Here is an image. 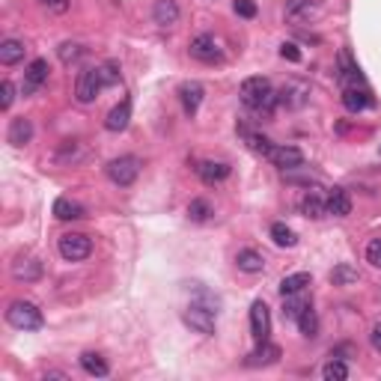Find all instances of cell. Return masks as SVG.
<instances>
[{
	"label": "cell",
	"instance_id": "6da1fadb",
	"mask_svg": "<svg viewBox=\"0 0 381 381\" xmlns=\"http://www.w3.org/2000/svg\"><path fill=\"white\" fill-rule=\"evenodd\" d=\"M239 96H241L244 107H250L253 113H271V111L277 107V93H274V87H271L268 78H259V75L241 80Z\"/></svg>",
	"mask_w": 381,
	"mask_h": 381
},
{
	"label": "cell",
	"instance_id": "7a4b0ae2",
	"mask_svg": "<svg viewBox=\"0 0 381 381\" xmlns=\"http://www.w3.org/2000/svg\"><path fill=\"white\" fill-rule=\"evenodd\" d=\"M6 322L12 325L18 331H39L42 328V310L36 307L33 301H24V298H18L6 307Z\"/></svg>",
	"mask_w": 381,
	"mask_h": 381
},
{
	"label": "cell",
	"instance_id": "3957f363",
	"mask_svg": "<svg viewBox=\"0 0 381 381\" xmlns=\"http://www.w3.org/2000/svg\"><path fill=\"white\" fill-rule=\"evenodd\" d=\"M105 173H107V179H111L113 185L129 188V185H134V179L140 176V158L138 155H120V158L107 161Z\"/></svg>",
	"mask_w": 381,
	"mask_h": 381
},
{
	"label": "cell",
	"instance_id": "277c9868",
	"mask_svg": "<svg viewBox=\"0 0 381 381\" xmlns=\"http://www.w3.org/2000/svg\"><path fill=\"white\" fill-rule=\"evenodd\" d=\"M105 89V78H102V66H89L84 69L78 75L75 80V98L80 105H89V102H96L98 93Z\"/></svg>",
	"mask_w": 381,
	"mask_h": 381
},
{
	"label": "cell",
	"instance_id": "5b68a950",
	"mask_svg": "<svg viewBox=\"0 0 381 381\" xmlns=\"http://www.w3.org/2000/svg\"><path fill=\"white\" fill-rule=\"evenodd\" d=\"M57 250L66 262H84L89 253H93V241H89L84 232H66V235H60Z\"/></svg>",
	"mask_w": 381,
	"mask_h": 381
},
{
	"label": "cell",
	"instance_id": "8992f818",
	"mask_svg": "<svg viewBox=\"0 0 381 381\" xmlns=\"http://www.w3.org/2000/svg\"><path fill=\"white\" fill-rule=\"evenodd\" d=\"M188 51H190V57L199 60V63H206V66H215V63L224 60L221 42H217L212 33H199V36H194V39H190V45H188Z\"/></svg>",
	"mask_w": 381,
	"mask_h": 381
},
{
	"label": "cell",
	"instance_id": "52a82bcc",
	"mask_svg": "<svg viewBox=\"0 0 381 381\" xmlns=\"http://www.w3.org/2000/svg\"><path fill=\"white\" fill-rule=\"evenodd\" d=\"M307 102H310V84H307V80H298V78L286 80L277 93V105L289 107V111H298V107H304Z\"/></svg>",
	"mask_w": 381,
	"mask_h": 381
},
{
	"label": "cell",
	"instance_id": "ba28073f",
	"mask_svg": "<svg viewBox=\"0 0 381 381\" xmlns=\"http://www.w3.org/2000/svg\"><path fill=\"white\" fill-rule=\"evenodd\" d=\"M215 310H208V307L203 304H190L188 310L182 313V322L188 325L190 331H197V334H203V337H212L215 334Z\"/></svg>",
	"mask_w": 381,
	"mask_h": 381
},
{
	"label": "cell",
	"instance_id": "9c48e42d",
	"mask_svg": "<svg viewBox=\"0 0 381 381\" xmlns=\"http://www.w3.org/2000/svg\"><path fill=\"white\" fill-rule=\"evenodd\" d=\"M250 334L257 337V342L268 340V334H271V310L262 298L250 304Z\"/></svg>",
	"mask_w": 381,
	"mask_h": 381
},
{
	"label": "cell",
	"instance_id": "30bf717a",
	"mask_svg": "<svg viewBox=\"0 0 381 381\" xmlns=\"http://www.w3.org/2000/svg\"><path fill=\"white\" fill-rule=\"evenodd\" d=\"M48 75H51V66H48V60H33L30 66H27V72H24V84H21V93L24 96H33L36 89H39L45 80H48Z\"/></svg>",
	"mask_w": 381,
	"mask_h": 381
},
{
	"label": "cell",
	"instance_id": "8fae6325",
	"mask_svg": "<svg viewBox=\"0 0 381 381\" xmlns=\"http://www.w3.org/2000/svg\"><path fill=\"white\" fill-rule=\"evenodd\" d=\"M268 161L286 173V170L304 167V152L298 146H274V149H271V155H268Z\"/></svg>",
	"mask_w": 381,
	"mask_h": 381
},
{
	"label": "cell",
	"instance_id": "7c38bea8",
	"mask_svg": "<svg viewBox=\"0 0 381 381\" xmlns=\"http://www.w3.org/2000/svg\"><path fill=\"white\" fill-rule=\"evenodd\" d=\"M203 96H206V89L199 80H185L182 87H179V102H182V111L188 116H194L199 111V105H203Z\"/></svg>",
	"mask_w": 381,
	"mask_h": 381
},
{
	"label": "cell",
	"instance_id": "4fadbf2b",
	"mask_svg": "<svg viewBox=\"0 0 381 381\" xmlns=\"http://www.w3.org/2000/svg\"><path fill=\"white\" fill-rule=\"evenodd\" d=\"M342 105L349 113H360L367 107H373V93L367 87H346L342 89Z\"/></svg>",
	"mask_w": 381,
	"mask_h": 381
},
{
	"label": "cell",
	"instance_id": "5bb4252c",
	"mask_svg": "<svg viewBox=\"0 0 381 381\" xmlns=\"http://www.w3.org/2000/svg\"><path fill=\"white\" fill-rule=\"evenodd\" d=\"M12 277L15 280H24V283H33V280L42 277V262L36 257H18L12 262Z\"/></svg>",
	"mask_w": 381,
	"mask_h": 381
},
{
	"label": "cell",
	"instance_id": "9a60e30c",
	"mask_svg": "<svg viewBox=\"0 0 381 381\" xmlns=\"http://www.w3.org/2000/svg\"><path fill=\"white\" fill-rule=\"evenodd\" d=\"M129 122H131V102H129V98H122V102L116 105L111 113H107L105 129H107V131H113V134H120V131L129 129Z\"/></svg>",
	"mask_w": 381,
	"mask_h": 381
},
{
	"label": "cell",
	"instance_id": "2e32d148",
	"mask_svg": "<svg viewBox=\"0 0 381 381\" xmlns=\"http://www.w3.org/2000/svg\"><path fill=\"white\" fill-rule=\"evenodd\" d=\"M325 203H328V215H334V217L351 215V197H349L346 188H331L328 197H325Z\"/></svg>",
	"mask_w": 381,
	"mask_h": 381
},
{
	"label": "cell",
	"instance_id": "e0dca14e",
	"mask_svg": "<svg viewBox=\"0 0 381 381\" xmlns=\"http://www.w3.org/2000/svg\"><path fill=\"white\" fill-rule=\"evenodd\" d=\"M197 176L203 179L206 185H217L230 176V164H226V161H199Z\"/></svg>",
	"mask_w": 381,
	"mask_h": 381
},
{
	"label": "cell",
	"instance_id": "ac0fdd59",
	"mask_svg": "<svg viewBox=\"0 0 381 381\" xmlns=\"http://www.w3.org/2000/svg\"><path fill=\"white\" fill-rule=\"evenodd\" d=\"M239 134L244 138V143H248V149L257 152V155H262V158H268L271 149H274V143H271L265 134H262V131H253V129H248V125H239Z\"/></svg>",
	"mask_w": 381,
	"mask_h": 381
},
{
	"label": "cell",
	"instance_id": "d6986e66",
	"mask_svg": "<svg viewBox=\"0 0 381 381\" xmlns=\"http://www.w3.org/2000/svg\"><path fill=\"white\" fill-rule=\"evenodd\" d=\"M6 140L12 143V146H27V143L33 140V122H30V120H24V116H15V120L9 122Z\"/></svg>",
	"mask_w": 381,
	"mask_h": 381
},
{
	"label": "cell",
	"instance_id": "ffe728a7",
	"mask_svg": "<svg viewBox=\"0 0 381 381\" xmlns=\"http://www.w3.org/2000/svg\"><path fill=\"white\" fill-rule=\"evenodd\" d=\"M337 78H340L342 89H346V87H367V80H364V75H360V69L349 60L346 51H340V75Z\"/></svg>",
	"mask_w": 381,
	"mask_h": 381
},
{
	"label": "cell",
	"instance_id": "44dd1931",
	"mask_svg": "<svg viewBox=\"0 0 381 381\" xmlns=\"http://www.w3.org/2000/svg\"><path fill=\"white\" fill-rule=\"evenodd\" d=\"M235 265H239V271H244V274H259V271L265 268V257L253 248H244L235 253Z\"/></svg>",
	"mask_w": 381,
	"mask_h": 381
},
{
	"label": "cell",
	"instance_id": "7402d4cb",
	"mask_svg": "<svg viewBox=\"0 0 381 381\" xmlns=\"http://www.w3.org/2000/svg\"><path fill=\"white\" fill-rule=\"evenodd\" d=\"M152 18H155L158 27H173L179 21V3H176V0H155V6H152Z\"/></svg>",
	"mask_w": 381,
	"mask_h": 381
},
{
	"label": "cell",
	"instance_id": "603a6c76",
	"mask_svg": "<svg viewBox=\"0 0 381 381\" xmlns=\"http://www.w3.org/2000/svg\"><path fill=\"white\" fill-rule=\"evenodd\" d=\"M301 215L313 217V221H322V217L328 215V203H325V197L316 194V190H307L304 199H301Z\"/></svg>",
	"mask_w": 381,
	"mask_h": 381
},
{
	"label": "cell",
	"instance_id": "cb8c5ba5",
	"mask_svg": "<svg viewBox=\"0 0 381 381\" xmlns=\"http://www.w3.org/2000/svg\"><path fill=\"white\" fill-rule=\"evenodd\" d=\"M277 360H280V349L271 346L268 340H262L259 349L248 355V367H268V364H277Z\"/></svg>",
	"mask_w": 381,
	"mask_h": 381
},
{
	"label": "cell",
	"instance_id": "d4e9b609",
	"mask_svg": "<svg viewBox=\"0 0 381 381\" xmlns=\"http://www.w3.org/2000/svg\"><path fill=\"white\" fill-rule=\"evenodd\" d=\"M87 212H84V206L75 203V199H69V197H60L57 203H54V217L57 221H80Z\"/></svg>",
	"mask_w": 381,
	"mask_h": 381
},
{
	"label": "cell",
	"instance_id": "484cf974",
	"mask_svg": "<svg viewBox=\"0 0 381 381\" xmlns=\"http://www.w3.org/2000/svg\"><path fill=\"white\" fill-rule=\"evenodd\" d=\"M80 367H84L87 375H96V378H105L107 373H111L107 360L102 355H96V351H84V355H80Z\"/></svg>",
	"mask_w": 381,
	"mask_h": 381
},
{
	"label": "cell",
	"instance_id": "4316f807",
	"mask_svg": "<svg viewBox=\"0 0 381 381\" xmlns=\"http://www.w3.org/2000/svg\"><path fill=\"white\" fill-rule=\"evenodd\" d=\"M24 42H18V39H3L0 42V63L3 66H15V63H21L24 60Z\"/></svg>",
	"mask_w": 381,
	"mask_h": 381
},
{
	"label": "cell",
	"instance_id": "83f0119b",
	"mask_svg": "<svg viewBox=\"0 0 381 381\" xmlns=\"http://www.w3.org/2000/svg\"><path fill=\"white\" fill-rule=\"evenodd\" d=\"M310 286V274L307 271H298V274H289L280 280V295H298V292H304V289Z\"/></svg>",
	"mask_w": 381,
	"mask_h": 381
},
{
	"label": "cell",
	"instance_id": "f1b7e54d",
	"mask_svg": "<svg viewBox=\"0 0 381 381\" xmlns=\"http://www.w3.org/2000/svg\"><path fill=\"white\" fill-rule=\"evenodd\" d=\"M271 241H274L277 248H295L298 235H295L292 226H286L283 221H277V224H271Z\"/></svg>",
	"mask_w": 381,
	"mask_h": 381
},
{
	"label": "cell",
	"instance_id": "f546056e",
	"mask_svg": "<svg viewBox=\"0 0 381 381\" xmlns=\"http://www.w3.org/2000/svg\"><path fill=\"white\" fill-rule=\"evenodd\" d=\"M212 215H215V206L208 203V199H203V197L190 199V206H188V217H190L194 224H206V221H212Z\"/></svg>",
	"mask_w": 381,
	"mask_h": 381
},
{
	"label": "cell",
	"instance_id": "4dcf8cb0",
	"mask_svg": "<svg viewBox=\"0 0 381 381\" xmlns=\"http://www.w3.org/2000/svg\"><path fill=\"white\" fill-rule=\"evenodd\" d=\"M316 9V0H286V18L289 21H304Z\"/></svg>",
	"mask_w": 381,
	"mask_h": 381
},
{
	"label": "cell",
	"instance_id": "1f68e13d",
	"mask_svg": "<svg viewBox=\"0 0 381 381\" xmlns=\"http://www.w3.org/2000/svg\"><path fill=\"white\" fill-rule=\"evenodd\" d=\"M84 54H87V48L80 42H63L60 48H57V57H60L63 66H75V63L84 57Z\"/></svg>",
	"mask_w": 381,
	"mask_h": 381
},
{
	"label": "cell",
	"instance_id": "d6a6232c",
	"mask_svg": "<svg viewBox=\"0 0 381 381\" xmlns=\"http://www.w3.org/2000/svg\"><path fill=\"white\" fill-rule=\"evenodd\" d=\"M322 378L325 381H346L349 378V364L342 358H331L328 364L322 367Z\"/></svg>",
	"mask_w": 381,
	"mask_h": 381
},
{
	"label": "cell",
	"instance_id": "836d02e7",
	"mask_svg": "<svg viewBox=\"0 0 381 381\" xmlns=\"http://www.w3.org/2000/svg\"><path fill=\"white\" fill-rule=\"evenodd\" d=\"M307 307H310V304L301 298V292H298V295H286L283 298V319H295L298 322V316H301Z\"/></svg>",
	"mask_w": 381,
	"mask_h": 381
},
{
	"label": "cell",
	"instance_id": "e575fe53",
	"mask_svg": "<svg viewBox=\"0 0 381 381\" xmlns=\"http://www.w3.org/2000/svg\"><path fill=\"white\" fill-rule=\"evenodd\" d=\"M298 328H301L304 337H316V334H319V316L313 313V307H307V310L298 316Z\"/></svg>",
	"mask_w": 381,
	"mask_h": 381
},
{
	"label": "cell",
	"instance_id": "d590c367",
	"mask_svg": "<svg viewBox=\"0 0 381 381\" xmlns=\"http://www.w3.org/2000/svg\"><path fill=\"white\" fill-rule=\"evenodd\" d=\"M355 280H358V271L351 265H346V262L331 271V283L334 286H349V283H355Z\"/></svg>",
	"mask_w": 381,
	"mask_h": 381
},
{
	"label": "cell",
	"instance_id": "8d00e7d4",
	"mask_svg": "<svg viewBox=\"0 0 381 381\" xmlns=\"http://www.w3.org/2000/svg\"><path fill=\"white\" fill-rule=\"evenodd\" d=\"M80 158H84V146H80L78 140H66L57 152V161H72V164H75V161H80Z\"/></svg>",
	"mask_w": 381,
	"mask_h": 381
},
{
	"label": "cell",
	"instance_id": "74e56055",
	"mask_svg": "<svg viewBox=\"0 0 381 381\" xmlns=\"http://www.w3.org/2000/svg\"><path fill=\"white\" fill-rule=\"evenodd\" d=\"M232 9L239 18H257V0H232Z\"/></svg>",
	"mask_w": 381,
	"mask_h": 381
},
{
	"label": "cell",
	"instance_id": "f35d334b",
	"mask_svg": "<svg viewBox=\"0 0 381 381\" xmlns=\"http://www.w3.org/2000/svg\"><path fill=\"white\" fill-rule=\"evenodd\" d=\"M12 102H15V84H12V80H3V84H0V107L9 111Z\"/></svg>",
	"mask_w": 381,
	"mask_h": 381
},
{
	"label": "cell",
	"instance_id": "ab89813d",
	"mask_svg": "<svg viewBox=\"0 0 381 381\" xmlns=\"http://www.w3.org/2000/svg\"><path fill=\"white\" fill-rule=\"evenodd\" d=\"M102 78H105V87H113V84H120V66H116L113 60H107L105 66H102Z\"/></svg>",
	"mask_w": 381,
	"mask_h": 381
},
{
	"label": "cell",
	"instance_id": "60d3db41",
	"mask_svg": "<svg viewBox=\"0 0 381 381\" xmlns=\"http://www.w3.org/2000/svg\"><path fill=\"white\" fill-rule=\"evenodd\" d=\"M367 262L373 268H381V239H373L367 244Z\"/></svg>",
	"mask_w": 381,
	"mask_h": 381
},
{
	"label": "cell",
	"instance_id": "b9f144b4",
	"mask_svg": "<svg viewBox=\"0 0 381 381\" xmlns=\"http://www.w3.org/2000/svg\"><path fill=\"white\" fill-rule=\"evenodd\" d=\"M280 57L289 60V63H301V51H298L295 42H283L280 45Z\"/></svg>",
	"mask_w": 381,
	"mask_h": 381
},
{
	"label": "cell",
	"instance_id": "7bdbcfd3",
	"mask_svg": "<svg viewBox=\"0 0 381 381\" xmlns=\"http://www.w3.org/2000/svg\"><path fill=\"white\" fill-rule=\"evenodd\" d=\"M39 3L45 9H51V12H66V9L72 6V0H39Z\"/></svg>",
	"mask_w": 381,
	"mask_h": 381
},
{
	"label": "cell",
	"instance_id": "ee69618b",
	"mask_svg": "<svg viewBox=\"0 0 381 381\" xmlns=\"http://www.w3.org/2000/svg\"><path fill=\"white\" fill-rule=\"evenodd\" d=\"M369 342H373V349L381 355V322L373 325V331H369Z\"/></svg>",
	"mask_w": 381,
	"mask_h": 381
},
{
	"label": "cell",
	"instance_id": "f6af8a7d",
	"mask_svg": "<svg viewBox=\"0 0 381 381\" xmlns=\"http://www.w3.org/2000/svg\"><path fill=\"white\" fill-rule=\"evenodd\" d=\"M45 378H69L66 373H57V369H51V373H45Z\"/></svg>",
	"mask_w": 381,
	"mask_h": 381
}]
</instances>
